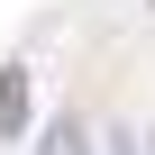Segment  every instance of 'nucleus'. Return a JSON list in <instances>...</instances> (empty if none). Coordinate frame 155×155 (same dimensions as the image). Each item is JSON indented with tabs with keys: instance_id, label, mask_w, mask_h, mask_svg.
<instances>
[{
	"instance_id": "nucleus-1",
	"label": "nucleus",
	"mask_w": 155,
	"mask_h": 155,
	"mask_svg": "<svg viewBox=\"0 0 155 155\" xmlns=\"http://www.w3.org/2000/svg\"><path fill=\"white\" fill-rule=\"evenodd\" d=\"M37 155H82V119H55V128L37 137Z\"/></svg>"
}]
</instances>
